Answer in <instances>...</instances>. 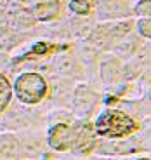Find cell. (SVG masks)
Instances as JSON below:
<instances>
[{
	"label": "cell",
	"mask_w": 151,
	"mask_h": 160,
	"mask_svg": "<svg viewBox=\"0 0 151 160\" xmlns=\"http://www.w3.org/2000/svg\"><path fill=\"white\" fill-rule=\"evenodd\" d=\"M47 89L49 87L45 78L38 73H23L14 84L16 96L23 103H28V104L40 103L47 96Z\"/></svg>",
	"instance_id": "cell-2"
},
{
	"label": "cell",
	"mask_w": 151,
	"mask_h": 160,
	"mask_svg": "<svg viewBox=\"0 0 151 160\" xmlns=\"http://www.w3.org/2000/svg\"><path fill=\"white\" fill-rule=\"evenodd\" d=\"M70 9L80 16H87L92 12V0H71Z\"/></svg>",
	"instance_id": "cell-7"
},
{
	"label": "cell",
	"mask_w": 151,
	"mask_h": 160,
	"mask_svg": "<svg viewBox=\"0 0 151 160\" xmlns=\"http://www.w3.org/2000/svg\"><path fill=\"white\" fill-rule=\"evenodd\" d=\"M75 136H76L75 129H71L66 124H57L51 129V132H49V144H51L54 150L66 152V150L73 148Z\"/></svg>",
	"instance_id": "cell-3"
},
{
	"label": "cell",
	"mask_w": 151,
	"mask_h": 160,
	"mask_svg": "<svg viewBox=\"0 0 151 160\" xmlns=\"http://www.w3.org/2000/svg\"><path fill=\"white\" fill-rule=\"evenodd\" d=\"M139 32L146 38H151V19H144L139 23Z\"/></svg>",
	"instance_id": "cell-10"
},
{
	"label": "cell",
	"mask_w": 151,
	"mask_h": 160,
	"mask_svg": "<svg viewBox=\"0 0 151 160\" xmlns=\"http://www.w3.org/2000/svg\"><path fill=\"white\" fill-rule=\"evenodd\" d=\"M76 136H75V144H73V150L76 153H89L94 148V132L92 127L89 124H84L80 127L75 129Z\"/></svg>",
	"instance_id": "cell-5"
},
{
	"label": "cell",
	"mask_w": 151,
	"mask_h": 160,
	"mask_svg": "<svg viewBox=\"0 0 151 160\" xmlns=\"http://www.w3.org/2000/svg\"><path fill=\"white\" fill-rule=\"evenodd\" d=\"M139 160H149V158H139Z\"/></svg>",
	"instance_id": "cell-11"
},
{
	"label": "cell",
	"mask_w": 151,
	"mask_h": 160,
	"mask_svg": "<svg viewBox=\"0 0 151 160\" xmlns=\"http://www.w3.org/2000/svg\"><path fill=\"white\" fill-rule=\"evenodd\" d=\"M137 122L127 113H122L118 110H108L101 113L95 120V132L104 138H125L137 131Z\"/></svg>",
	"instance_id": "cell-1"
},
{
	"label": "cell",
	"mask_w": 151,
	"mask_h": 160,
	"mask_svg": "<svg viewBox=\"0 0 151 160\" xmlns=\"http://www.w3.org/2000/svg\"><path fill=\"white\" fill-rule=\"evenodd\" d=\"M56 49H57L56 45L47 44V42H40V44H37L35 47L32 49V52H30L28 56H24V59H26V58H35V56H45V54L56 51Z\"/></svg>",
	"instance_id": "cell-8"
},
{
	"label": "cell",
	"mask_w": 151,
	"mask_h": 160,
	"mask_svg": "<svg viewBox=\"0 0 151 160\" xmlns=\"http://www.w3.org/2000/svg\"><path fill=\"white\" fill-rule=\"evenodd\" d=\"M11 96H12L11 84H9L7 78L0 73V112H4V110L7 108L9 101H11Z\"/></svg>",
	"instance_id": "cell-6"
},
{
	"label": "cell",
	"mask_w": 151,
	"mask_h": 160,
	"mask_svg": "<svg viewBox=\"0 0 151 160\" xmlns=\"http://www.w3.org/2000/svg\"><path fill=\"white\" fill-rule=\"evenodd\" d=\"M30 11L40 21H51L59 16L61 2L59 0H28Z\"/></svg>",
	"instance_id": "cell-4"
},
{
	"label": "cell",
	"mask_w": 151,
	"mask_h": 160,
	"mask_svg": "<svg viewBox=\"0 0 151 160\" xmlns=\"http://www.w3.org/2000/svg\"><path fill=\"white\" fill-rule=\"evenodd\" d=\"M135 11L139 14H144V16H151V0H143L141 4H137Z\"/></svg>",
	"instance_id": "cell-9"
}]
</instances>
